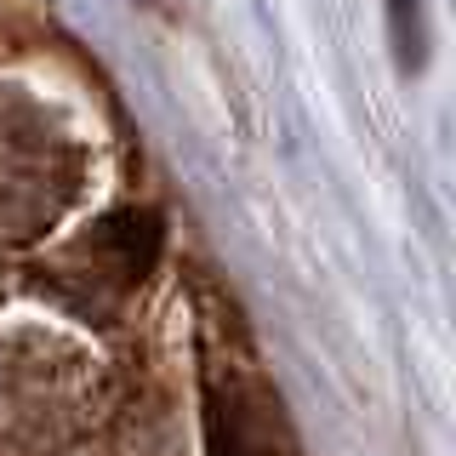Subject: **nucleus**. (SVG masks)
Segmentation results:
<instances>
[{
  "label": "nucleus",
  "mask_w": 456,
  "mask_h": 456,
  "mask_svg": "<svg viewBox=\"0 0 456 456\" xmlns=\"http://www.w3.org/2000/svg\"><path fill=\"white\" fill-rule=\"evenodd\" d=\"M206 428L211 456H297V439L280 417V399L234 348L206 360Z\"/></svg>",
  "instance_id": "nucleus-1"
}]
</instances>
